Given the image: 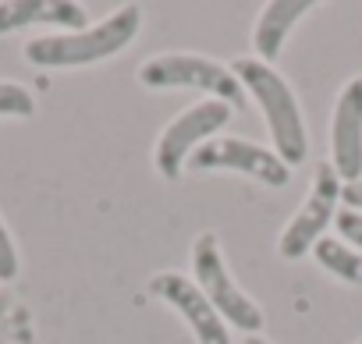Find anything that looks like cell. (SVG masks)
I'll return each instance as SVG.
<instances>
[{
    "mask_svg": "<svg viewBox=\"0 0 362 344\" xmlns=\"http://www.w3.org/2000/svg\"><path fill=\"white\" fill-rule=\"evenodd\" d=\"M142 29V8L124 4L100 25H86L82 32H57L25 43V61L36 68H86L121 54Z\"/></svg>",
    "mask_w": 362,
    "mask_h": 344,
    "instance_id": "cell-1",
    "label": "cell"
},
{
    "mask_svg": "<svg viewBox=\"0 0 362 344\" xmlns=\"http://www.w3.org/2000/svg\"><path fill=\"white\" fill-rule=\"evenodd\" d=\"M231 71L242 82V89L259 103L267 128L274 135L277 156L288 167L302 163L305 153H309V135H305V117H302V107H298L291 85L270 64H263L259 57H238V61H231Z\"/></svg>",
    "mask_w": 362,
    "mask_h": 344,
    "instance_id": "cell-2",
    "label": "cell"
},
{
    "mask_svg": "<svg viewBox=\"0 0 362 344\" xmlns=\"http://www.w3.org/2000/svg\"><path fill=\"white\" fill-rule=\"evenodd\" d=\"M192 280L196 287L206 295V302L221 312V319L235 330H245V337H259L263 330V309L231 280L224 252H221V238L214 231H203L192 242Z\"/></svg>",
    "mask_w": 362,
    "mask_h": 344,
    "instance_id": "cell-3",
    "label": "cell"
},
{
    "mask_svg": "<svg viewBox=\"0 0 362 344\" xmlns=\"http://www.w3.org/2000/svg\"><path fill=\"white\" fill-rule=\"evenodd\" d=\"M139 82L146 89H199L210 93V100L228 103L231 110L245 107V89L235 78L231 64L199 54H156L139 68Z\"/></svg>",
    "mask_w": 362,
    "mask_h": 344,
    "instance_id": "cell-4",
    "label": "cell"
},
{
    "mask_svg": "<svg viewBox=\"0 0 362 344\" xmlns=\"http://www.w3.org/2000/svg\"><path fill=\"white\" fill-rule=\"evenodd\" d=\"M231 114H235V110H231L228 103H221V100H203V103H192L189 110H181V114L160 131L156 149H153V167L160 170L167 182L181 178V170H185L189 156H192L203 142L217 138V131L231 121Z\"/></svg>",
    "mask_w": 362,
    "mask_h": 344,
    "instance_id": "cell-5",
    "label": "cell"
},
{
    "mask_svg": "<svg viewBox=\"0 0 362 344\" xmlns=\"http://www.w3.org/2000/svg\"><path fill=\"white\" fill-rule=\"evenodd\" d=\"M189 167L192 170H235V174H245L267 189H284L291 182V167L274 149L256 146L249 138H228V135L203 142L189 156Z\"/></svg>",
    "mask_w": 362,
    "mask_h": 344,
    "instance_id": "cell-6",
    "label": "cell"
},
{
    "mask_svg": "<svg viewBox=\"0 0 362 344\" xmlns=\"http://www.w3.org/2000/svg\"><path fill=\"white\" fill-rule=\"evenodd\" d=\"M341 185H344V182L337 178V170L330 167V160L316 167L309 199L298 206V213L291 217V224H288V227L281 231V238H277V252H281L284 259H302L305 249H313V245L323 238V231H327V227L334 224V217H337Z\"/></svg>",
    "mask_w": 362,
    "mask_h": 344,
    "instance_id": "cell-7",
    "label": "cell"
},
{
    "mask_svg": "<svg viewBox=\"0 0 362 344\" xmlns=\"http://www.w3.org/2000/svg\"><path fill=\"white\" fill-rule=\"evenodd\" d=\"M149 295H156L160 302H167L174 312H181L196 333L199 344H231V330L228 323L221 319V312L206 302V295L196 287L192 277L185 273H174V270H163L149 280Z\"/></svg>",
    "mask_w": 362,
    "mask_h": 344,
    "instance_id": "cell-8",
    "label": "cell"
},
{
    "mask_svg": "<svg viewBox=\"0 0 362 344\" xmlns=\"http://www.w3.org/2000/svg\"><path fill=\"white\" fill-rule=\"evenodd\" d=\"M330 167L337 170V178L344 185L362 182V75H355L334 103Z\"/></svg>",
    "mask_w": 362,
    "mask_h": 344,
    "instance_id": "cell-9",
    "label": "cell"
},
{
    "mask_svg": "<svg viewBox=\"0 0 362 344\" xmlns=\"http://www.w3.org/2000/svg\"><path fill=\"white\" fill-rule=\"evenodd\" d=\"M29 25H57L68 32L86 29V8L71 0H4L0 4V36Z\"/></svg>",
    "mask_w": 362,
    "mask_h": 344,
    "instance_id": "cell-10",
    "label": "cell"
},
{
    "mask_svg": "<svg viewBox=\"0 0 362 344\" xmlns=\"http://www.w3.org/2000/svg\"><path fill=\"white\" fill-rule=\"evenodd\" d=\"M316 4L313 0H270L263 8L259 22H256V32H252V47L259 54L263 64H274L281 57V47L288 40V32L313 11Z\"/></svg>",
    "mask_w": 362,
    "mask_h": 344,
    "instance_id": "cell-11",
    "label": "cell"
},
{
    "mask_svg": "<svg viewBox=\"0 0 362 344\" xmlns=\"http://www.w3.org/2000/svg\"><path fill=\"white\" fill-rule=\"evenodd\" d=\"M313 252H316V263H320L327 273H334V277L344 280V284L362 287V252H358V249H348V245H341V242H334V238H320V242L313 245Z\"/></svg>",
    "mask_w": 362,
    "mask_h": 344,
    "instance_id": "cell-12",
    "label": "cell"
},
{
    "mask_svg": "<svg viewBox=\"0 0 362 344\" xmlns=\"http://www.w3.org/2000/svg\"><path fill=\"white\" fill-rule=\"evenodd\" d=\"M36 100L18 82H0V117H33Z\"/></svg>",
    "mask_w": 362,
    "mask_h": 344,
    "instance_id": "cell-13",
    "label": "cell"
},
{
    "mask_svg": "<svg viewBox=\"0 0 362 344\" xmlns=\"http://www.w3.org/2000/svg\"><path fill=\"white\" fill-rule=\"evenodd\" d=\"M15 277H18V249L8 224L0 220V280H15Z\"/></svg>",
    "mask_w": 362,
    "mask_h": 344,
    "instance_id": "cell-14",
    "label": "cell"
},
{
    "mask_svg": "<svg viewBox=\"0 0 362 344\" xmlns=\"http://www.w3.org/2000/svg\"><path fill=\"white\" fill-rule=\"evenodd\" d=\"M334 224H337L341 238H344L348 245H358V252H362V213H355V210H337Z\"/></svg>",
    "mask_w": 362,
    "mask_h": 344,
    "instance_id": "cell-15",
    "label": "cell"
},
{
    "mask_svg": "<svg viewBox=\"0 0 362 344\" xmlns=\"http://www.w3.org/2000/svg\"><path fill=\"white\" fill-rule=\"evenodd\" d=\"M341 203L344 210H362V182H351V185H341Z\"/></svg>",
    "mask_w": 362,
    "mask_h": 344,
    "instance_id": "cell-16",
    "label": "cell"
},
{
    "mask_svg": "<svg viewBox=\"0 0 362 344\" xmlns=\"http://www.w3.org/2000/svg\"><path fill=\"white\" fill-rule=\"evenodd\" d=\"M245 344H267V337H245Z\"/></svg>",
    "mask_w": 362,
    "mask_h": 344,
    "instance_id": "cell-17",
    "label": "cell"
},
{
    "mask_svg": "<svg viewBox=\"0 0 362 344\" xmlns=\"http://www.w3.org/2000/svg\"><path fill=\"white\" fill-rule=\"evenodd\" d=\"M358 344H362V340H358Z\"/></svg>",
    "mask_w": 362,
    "mask_h": 344,
    "instance_id": "cell-18",
    "label": "cell"
}]
</instances>
